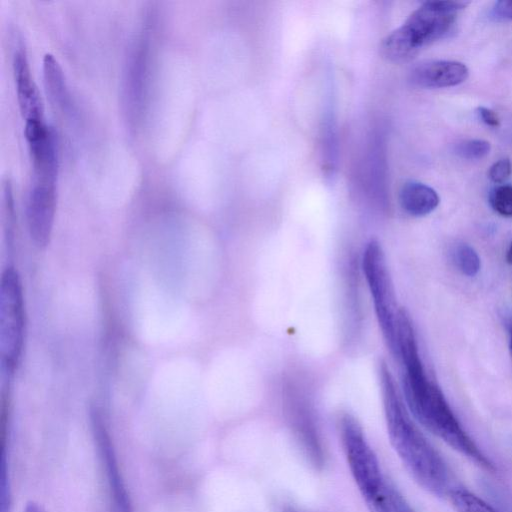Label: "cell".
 Instances as JSON below:
<instances>
[{
	"label": "cell",
	"mask_w": 512,
	"mask_h": 512,
	"mask_svg": "<svg viewBox=\"0 0 512 512\" xmlns=\"http://www.w3.org/2000/svg\"><path fill=\"white\" fill-rule=\"evenodd\" d=\"M404 367L403 391L407 406L417 421L452 449L487 471L495 465L458 421L441 389L427 376L418 345L404 347L400 358Z\"/></svg>",
	"instance_id": "6da1fadb"
},
{
	"label": "cell",
	"mask_w": 512,
	"mask_h": 512,
	"mask_svg": "<svg viewBox=\"0 0 512 512\" xmlns=\"http://www.w3.org/2000/svg\"><path fill=\"white\" fill-rule=\"evenodd\" d=\"M384 414L390 443L414 480L427 492L443 497L450 474L439 452L412 420L385 363L379 368Z\"/></svg>",
	"instance_id": "7a4b0ae2"
},
{
	"label": "cell",
	"mask_w": 512,
	"mask_h": 512,
	"mask_svg": "<svg viewBox=\"0 0 512 512\" xmlns=\"http://www.w3.org/2000/svg\"><path fill=\"white\" fill-rule=\"evenodd\" d=\"M340 436L352 478L371 512H404L405 498L384 476L360 423L350 414L340 420Z\"/></svg>",
	"instance_id": "3957f363"
},
{
	"label": "cell",
	"mask_w": 512,
	"mask_h": 512,
	"mask_svg": "<svg viewBox=\"0 0 512 512\" xmlns=\"http://www.w3.org/2000/svg\"><path fill=\"white\" fill-rule=\"evenodd\" d=\"M467 5L463 1L424 2L401 27L383 39L382 54L394 62L413 58L423 47L446 37L455 25L457 13Z\"/></svg>",
	"instance_id": "277c9868"
},
{
	"label": "cell",
	"mask_w": 512,
	"mask_h": 512,
	"mask_svg": "<svg viewBox=\"0 0 512 512\" xmlns=\"http://www.w3.org/2000/svg\"><path fill=\"white\" fill-rule=\"evenodd\" d=\"M25 313L21 280L7 267L0 284V356L9 375L17 370L23 351Z\"/></svg>",
	"instance_id": "5b68a950"
},
{
	"label": "cell",
	"mask_w": 512,
	"mask_h": 512,
	"mask_svg": "<svg viewBox=\"0 0 512 512\" xmlns=\"http://www.w3.org/2000/svg\"><path fill=\"white\" fill-rule=\"evenodd\" d=\"M362 269L372 296L382 335L395 356L397 340V309L394 289L381 245L371 240L365 247Z\"/></svg>",
	"instance_id": "8992f818"
},
{
	"label": "cell",
	"mask_w": 512,
	"mask_h": 512,
	"mask_svg": "<svg viewBox=\"0 0 512 512\" xmlns=\"http://www.w3.org/2000/svg\"><path fill=\"white\" fill-rule=\"evenodd\" d=\"M57 203V178L32 176L26 202V220L31 240L45 248L51 238Z\"/></svg>",
	"instance_id": "52a82bcc"
},
{
	"label": "cell",
	"mask_w": 512,
	"mask_h": 512,
	"mask_svg": "<svg viewBox=\"0 0 512 512\" xmlns=\"http://www.w3.org/2000/svg\"><path fill=\"white\" fill-rule=\"evenodd\" d=\"M90 423L100 462L106 475L113 509L115 512H133L113 442L103 416L95 406L90 409Z\"/></svg>",
	"instance_id": "ba28073f"
},
{
	"label": "cell",
	"mask_w": 512,
	"mask_h": 512,
	"mask_svg": "<svg viewBox=\"0 0 512 512\" xmlns=\"http://www.w3.org/2000/svg\"><path fill=\"white\" fill-rule=\"evenodd\" d=\"M469 75L467 66L459 61L431 60L414 66L409 81L420 88H444L463 83Z\"/></svg>",
	"instance_id": "9c48e42d"
},
{
	"label": "cell",
	"mask_w": 512,
	"mask_h": 512,
	"mask_svg": "<svg viewBox=\"0 0 512 512\" xmlns=\"http://www.w3.org/2000/svg\"><path fill=\"white\" fill-rule=\"evenodd\" d=\"M17 99L25 121L44 120L43 103L31 74L27 54L19 47L13 57Z\"/></svg>",
	"instance_id": "30bf717a"
},
{
	"label": "cell",
	"mask_w": 512,
	"mask_h": 512,
	"mask_svg": "<svg viewBox=\"0 0 512 512\" xmlns=\"http://www.w3.org/2000/svg\"><path fill=\"white\" fill-rule=\"evenodd\" d=\"M437 192L430 186L417 182H406L399 193V203L402 209L414 217L430 214L439 204Z\"/></svg>",
	"instance_id": "8fae6325"
},
{
	"label": "cell",
	"mask_w": 512,
	"mask_h": 512,
	"mask_svg": "<svg viewBox=\"0 0 512 512\" xmlns=\"http://www.w3.org/2000/svg\"><path fill=\"white\" fill-rule=\"evenodd\" d=\"M43 74L45 88L51 102L55 106L64 109L68 104L69 93L59 62L51 53L44 55Z\"/></svg>",
	"instance_id": "7c38bea8"
},
{
	"label": "cell",
	"mask_w": 512,
	"mask_h": 512,
	"mask_svg": "<svg viewBox=\"0 0 512 512\" xmlns=\"http://www.w3.org/2000/svg\"><path fill=\"white\" fill-rule=\"evenodd\" d=\"M446 496L455 512H499L481 497L465 488L452 487Z\"/></svg>",
	"instance_id": "4fadbf2b"
},
{
	"label": "cell",
	"mask_w": 512,
	"mask_h": 512,
	"mask_svg": "<svg viewBox=\"0 0 512 512\" xmlns=\"http://www.w3.org/2000/svg\"><path fill=\"white\" fill-rule=\"evenodd\" d=\"M453 260L461 273L467 277L476 276L481 267L478 253L473 247L465 243L455 247Z\"/></svg>",
	"instance_id": "5bb4252c"
},
{
	"label": "cell",
	"mask_w": 512,
	"mask_h": 512,
	"mask_svg": "<svg viewBox=\"0 0 512 512\" xmlns=\"http://www.w3.org/2000/svg\"><path fill=\"white\" fill-rule=\"evenodd\" d=\"M489 202L495 212L504 217H512V185H500L489 195Z\"/></svg>",
	"instance_id": "9a60e30c"
},
{
	"label": "cell",
	"mask_w": 512,
	"mask_h": 512,
	"mask_svg": "<svg viewBox=\"0 0 512 512\" xmlns=\"http://www.w3.org/2000/svg\"><path fill=\"white\" fill-rule=\"evenodd\" d=\"M491 145L482 139H471L462 141L455 146V153L464 159L477 160L489 154Z\"/></svg>",
	"instance_id": "2e32d148"
},
{
	"label": "cell",
	"mask_w": 512,
	"mask_h": 512,
	"mask_svg": "<svg viewBox=\"0 0 512 512\" xmlns=\"http://www.w3.org/2000/svg\"><path fill=\"white\" fill-rule=\"evenodd\" d=\"M512 173V163L508 158L495 162L489 169L488 176L494 183H503Z\"/></svg>",
	"instance_id": "e0dca14e"
},
{
	"label": "cell",
	"mask_w": 512,
	"mask_h": 512,
	"mask_svg": "<svg viewBox=\"0 0 512 512\" xmlns=\"http://www.w3.org/2000/svg\"><path fill=\"white\" fill-rule=\"evenodd\" d=\"M492 17L497 21L512 20V1H497L491 11Z\"/></svg>",
	"instance_id": "ac0fdd59"
},
{
	"label": "cell",
	"mask_w": 512,
	"mask_h": 512,
	"mask_svg": "<svg viewBox=\"0 0 512 512\" xmlns=\"http://www.w3.org/2000/svg\"><path fill=\"white\" fill-rule=\"evenodd\" d=\"M477 113L481 120L488 126L498 127L500 125V120L497 114L484 106H480L477 108Z\"/></svg>",
	"instance_id": "d6986e66"
},
{
	"label": "cell",
	"mask_w": 512,
	"mask_h": 512,
	"mask_svg": "<svg viewBox=\"0 0 512 512\" xmlns=\"http://www.w3.org/2000/svg\"><path fill=\"white\" fill-rule=\"evenodd\" d=\"M24 512H46L41 505L34 501H29L26 503Z\"/></svg>",
	"instance_id": "ffe728a7"
},
{
	"label": "cell",
	"mask_w": 512,
	"mask_h": 512,
	"mask_svg": "<svg viewBox=\"0 0 512 512\" xmlns=\"http://www.w3.org/2000/svg\"><path fill=\"white\" fill-rule=\"evenodd\" d=\"M506 262L509 264V265H512V241L510 242V245L507 249V252H506Z\"/></svg>",
	"instance_id": "44dd1931"
},
{
	"label": "cell",
	"mask_w": 512,
	"mask_h": 512,
	"mask_svg": "<svg viewBox=\"0 0 512 512\" xmlns=\"http://www.w3.org/2000/svg\"><path fill=\"white\" fill-rule=\"evenodd\" d=\"M509 348H510V351L512 354V324L510 325V328H509Z\"/></svg>",
	"instance_id": "7402d4cb"
},
{
	"label": "cell",
	"mask_w": 512,
	"mask_h": 512,
	"mask_svg": "<svg viewBox=\"0 0 512 512\" xmlns=\"http://www.w3.org/2000/svg\"><path fill=\"white\" fill-rule=\"evenodd\" d=\"M283 512H299V511L295 510L292 507H287V508H285V510Z\"/></svg>",
	"instance_id": "603a6c76"
}]
</instances>
